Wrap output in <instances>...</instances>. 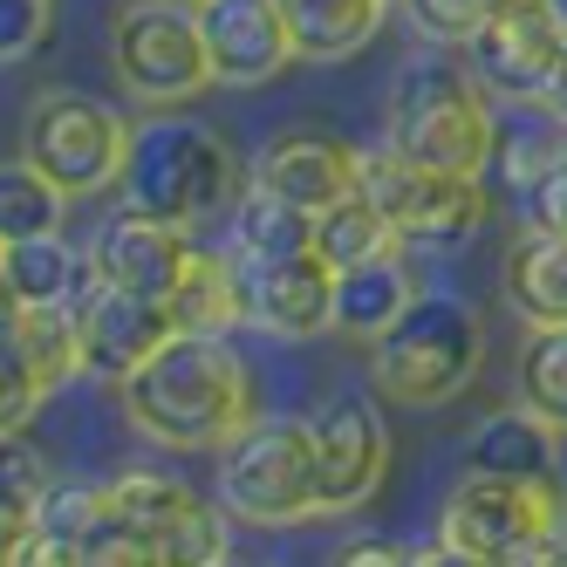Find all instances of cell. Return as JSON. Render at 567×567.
I'll use <instances>...</instances> for the list:
<instances>
[{
	"label": "cell",
	"instance_id": "6da1fadb",
	"mask_svg": "<svg viewBox=\"0 0 567 567\" xmlns=\"http://www.w3.org/2000/svg\"><path fill=\"white\" fill-rule=\"evenodd\" d=\"M124 411L144 437L172 452H219L226 437L254 424V383L247 362L226 349V336H172L137 377L116 383Z\"/></svg>",
	"mask_w": 567,
	"mask_h": 567
},
{
	"label": "cell",
	"instance_id": "7a4b0ae2",
	"mask_svg": "<svg viewBox=\"0 0 567 567\" xmlns=\"http://www.w3.org/2000/svg\"><path fill=\"white\" fill-rule=\"evenodd\" d=\"M383 144L411 165L431 172H465L485 178V165L499 157V124H493V96L485 83L452 62V55H417L396 75L390 110H383Z\"/></svg>",
	"mask_w": 567,
	"mask_h": 567
},
{
	"label": "cell",
	"instance_id": "3957f363",
	"mask_svg": "<svg viewBox=\"0 0 567 567\" xmlns=\"http://www.w3.org/2000/svg\"><path fill=\"white\" fill-rule=\"evenodd\" d=\"M116 206L172 219V226H198V219L239 206V157L198 116H151V124L131 131Z\"/></svg>",
	"mask_w": 567,
	"mask_h": 567
},
{
	"label": "cell",
	"instance_id": "277c9868",
	"mask_svg": "<svg viewBox=\"0 0 567 567\" xmlns=\"http://www.w3.org/2000/svg\"><path fill=\"white\" fill-rule=\"evenodd\" d=\"M478 362H485V321L465 301L417 295L396 315V329L377 336L370 383L396 411H437V403H452L478 377Z\"/></svg>",
	"mask_w": 567,
	"mask_h": 567
},
{
	"label": "cell",
	"instance_id": "5b68a950",
	"mask_svg": "<svg viewBox=\"0 0 567 567\" xmlns=\"http://www.w3.org/2000/svg\"><path fill=\"white\" fill-rule=\"evenodd\" d=\"M219 506L247 526H301L321 513L308 417H254L219 444Z\"/></svg>",
	"mask_w": 567,
	"mask_h": 567
},
{
	"label": "cell",
	"instance_id": "8992f818",
	"mask_svg": "<svg viewBox=\"0 0 567 567\" xmlns=\"http://www.w3.org/2000/svg\"><path fill=\"white\" fill-rule=\"evenodd\" d=\"M362 192L383 206L396 247H411V254H458L478 239L485 213H493L478 178L411 165V157H396L390 144L362 151Z\"/></svg>",
	"mask_w": 567,
	"mask_h": 567
},
{
	"label": "cell",
	"instance_id": "52a82bcc",
	"mask_svg": "<svg viewBox=\"0 0 567 567\" xmlns=\"http://www.w3.org/2000/svg\"><path fill=\"white\" fill-rule=\"evenodd\" d=\"M131 131L110 103L83 96V90H49L34 96L21 116V157H34L69 198L83 192H116L124 178V157H131Z\"/></svg>",
	"mask_w": 567,
	"mask_h": 567
},
{
	"label": "cell",
	"instance_id": "ba28073f",
	"mask_svg": "<svg viewBox=\"0 0 567 567\" xmlns=\"http://www.w3.org/2000/svg\"><path fill=\"white\" fill-rule=\"evenodd\" d=\"M110 62L144 103H185L213 83V55L185 0H131L110 21Z\"/></svg>",
	"mask_w": 567,
	"mask_h": 567
},
{
	"label": "cell",
	"instance_id": "9c48e42d",
	"mask_svg": "<svg viewBox=\"0 0 567 567\" xmlns=\"http://www.w3.org/2000/svg\"><path fill=\"white\" fill-rule=\"evenodd\" d=\"M567 519V493L560 478L554 485H534V478H499V472H465L452 493H444V513H437V540H458L472 554H506L534 534H560Z\"/></svg>",
	"mask_w": 567,
	"mask_h": 567
},
{
	"label": "cell",
	"instance_id": "30bf717a",
	"mask_svg": "<svg viewBox=\"0 0 567 567\" xmlns=\"http://www.w3.org/2000/svg\"><path fill=\"white\" fill-rule=\"evenodd\" d=\"M308 444H315V485L321 513H355L390 472V424L370 396L336 390L308 411Z\"/></svg>",
	"mask_w": 567,
	"mask_h": 567
},
{
	"label": "cell",
	"instance_id": "8fae6325",
	"mask_svg": "<svg viewBox=\"0 0 567 567\" xmlns=\"http://www.w3.org/2000/svg\"><path fill=\"white\" fill-rule=\"evenodd\" d=\"M560 49H567V28L554 21L547 0H513V8H499L485 28L465 34V69L499 103H540L560 69Z\"/></svg>",
	"mask_w": 567,
	"mask_h": 567
},
{
	"label": "cell",
	"instance_id": "7c38bea8",
	"mask_svg": "<svg viewBox=\"0 0 567 567\" xmlns=\"http://www.w3.org/2000/svg\"><path fill=\"white\" fill-rule=\"evenodd\" d=\"M239 308L254 329L280 342H308L321 329H336V267L321 254H288V260H239Z\"/></svg>",
	"mask_w": 567,
	"mask_h": 567
},
{
	"label": "cell",
	"instance_id": "4fadbf2b",
	"mask_svg": "<svg viewBox=\"0 0 567 567\" xmlns=\"http://www.w3.org/2000/svg\"><path fill=\"white\" fill-rule=\"evenodd\" d=\"M198 34L213 55V83L226 90H260L301 55L280 0H198Z\"/></svg>",
	"mask_w": 567,
	"mask_h": 567
},
{
	"label": "cell",
	"instance_id": "5bb4252c",
	"mask_svg": "<svg viewBox=\"0 0 567 567\" xmlns=\"http://www.w3.org/2000/svg\"><path fill=\"white\" fill-rule=\"evenodd\" d=\"M192 254H198L192 226L151 219V213H131V206H116V219H103L96 239H90V260H96L103 288H131V295H157V301H172Z\"/></svg>",
	"mask_w": 567,
	"mask_h": 567
},
{
	"label": "cell",
	"instance_id": "9a60e30c",
	"mask_svg": "<svg viewBox=\"0 0 567 567\" xmlns=\"http://www.w3.org/2000/svg\"><path fill=\"white\" fill-rule=\"evenodd\" d=\"M75 321H83V370L103 377V383L137 377L144 362L178 336L172 301L131 295V288H96L83 308H75Z\"/></svg>",
	"mask_w": 567,
	"mask_h": 567
},
{
	"label": "cell",
	"instance_id": "2e32d148",
	"mask_svg": "<svg viewBox=\"0 0 567 567\" xmlns=\"http://www.w3.org/2000/svg\"><path fill=\"white\" fill-rule=\"evenodd\" d=\"M254 185L301 213H329L336 198L362 192V151L329 131H280L254 157Z\"/></svg>",
	"mask_w": 567,
	"mask_h": 567
},
{
	"label": "cell",
	"instance_id": "e0dca14e",
	"mask_svg": "<svg viewBox=\"0 0 567 567\" xmlns=\"http://www.w3.org/2000/svg\"><path fill=\"white\" fill-rule=\"evenodd\" d=\"M465 472H499V478H534L554 485L560 478V431L540 411H493L478 417L465 437Z\"/></svg>",
	"mask_w": 567,
	"mask_h": 567
},
{
	"label": "cell",
	"instance_id": "ac0fdd59",
	"mask_svg": "<svg viewBox=\"0 0 567 567\" xmlns=\"http://www.w3.org/2000/svg\"><path fill=\"white\" fill-rule=\"evenodd\" d=\"M0 267H8L14 295L28 308H83L103 280H96V260L90 247H69L62 233H34V239H8L0 247Z\"/></svg>",
	"mask_w": 567,
	"mask_h": 567
},
{
	"label": "cell",
	"instance_id": "d6986e66",
	"mask_svg": "<svg viewBox=\"0 0 567 567\" xmlns=\"http://www.w3.org/2000/svg\"><path fill=\"white\" fill-rule=\"evenodd\" d=\"M417 301V280L411 267H403V247L390 254H370V260H355L336 274V329L355 336V342H377L396 329V315Z\"/></svg>",
	"mask_w": 567,
	"mask_h": 567
},
{
	"label": "cell",
	"instance_id": "ffe728a7",
	"mask_svg": "<svg viewBox=\"0 0 567 567\" xmlns=\"http://www.w3.org/2000/svg\"><path fill=\"white\" fill-rule=\"evenodd\" d=\"M506 301L526 315V329H567V233L526 226L506 254Z\"/></svg>",
	"mask_w": 567,
	"mask_h": 567
},
{
	"label": "cell",
	"instance_id": "44dd1931",
	"mask_svg": "<svg viewBox=\"0 0 567 567\" xmlns=\"http://www.w3.org/2000/svg\"><path fill=\"white\" fill-rule=\"evenodd\" d=\"M172 321H178L185 336H226V329L247 321V308H239V267H233V254H219V247H198L192 254L185 280L172 288Z\"/></svg>",
	"mask_w": 567,
	"mask_h": 567
},
{
	"label": "cell",
	"instance_id": "7402d4cb",
	"mask_svg": "<svg viewBox=\"0 0 567 567\" xmlns=\"http://www.w3.org/2000/svg\"><path fill=\"white\" fill-rule=\"evenodd\" d=\"M280 8H288L301 62H342L383 28L390 0H280Z\"/></svg>",
	"mask_w": 567,
	"mask_h": 567
},
{
	"label": "cell",
	"instance_id": "603a6c76",
	"mask_svg": "<svg viewBox=\"0 0 567 567\" xmlns=\"http://www.w3.org/2000/svg\"><path fill=\"white\" fill-rule=\"evenodd\" d=\"M233 254L239 260H288V254H315V213L288 206L260 185L239 192L233 206Z\"/></svg>",
	"mask_w": 567,
	"mask_h": 567
},
{
	"label": "cell",
	"instance_id": "cb8c5ba5",
	"mask_svg": "<svg viewBox=\"0 0 567 567\" xmlns=\"http://www.w3.org/2000/svg\"><path fill=\"white\" fill-rule=\"evenodd\" d=\"M62 213H69V192L34 157H0V239L62 233Z\"/></svg>",
	"mask_w": 567,
	"mask_h": 567
},
{
	"label": "cell",
	"instance_id": "d4e9b609",
	"mask_svg": "<svg viewBox=\"0 0 567 567\" xmlns=\"http://www.w3.org/2000/svg\"><path fill=\"white\" fill-rule=\"evenodd\" d=\"M390 247H396V233H390V219H383V206L370 192H349L329 213H315V254L336 274L355 267V260H370V254H390Z\"/></svg>",
	"mask_w": 567,
	"mask_h": 567
},
{
	"label": "cell",
	"instance_id": "484cf974",
	"mask_svg": "<svg viewBox=\"0 0 567 567\" xmlns=\"http://www.w3.org/2000/svg\"><path fill=\"white\" fill-rule=\"evenodd\" d=\"M192 506H198V493H192L185 478H172V472H124V478H110V513H116V526H131V534L151 540V547Z\"/></svg>",
	"mask_w": 567,
	"mask_h": 567
},
{
	"label": "cell",
	"instance_id": "4316f807",
	"mask_svg": "<svg viewBox=\"0 0 567 567\" xmlns=\"http://www.w3.org/2000/svg\"><path fill=\"white\" fill-rule=\"evenodd\" d=\"M560 165H567V124L554 110L540 116V124H526V131H499V178L519 198H534Z\"/></svg>",
	"mask_w": 567,
	"mask_h": 567
},
{
	"label": "cell",
	"instance_id": "83f0119b",
	"mask_svg": "<svg viewBox=\"0 0 567 567\" xmlns=\"http://www.w3.org/2000/svg\"><path fill=\"white\" fill-rule=\"evenodd\" d=\"M519 403L567 431V329H534L519 349Z\"/></svg>",
	"mask_w": 567,
	"mask_h": 567
},
{
	"label": "cell",
	"instance_id": "f1b7e54d",
	"mask_svg": "<svg viewBox=\"0 0 567 567\" xmlns=\"http://www.w3.org/2000/svg\"><path fill=\"white\" fill-rule=\"evenodd\" d=\"M14 336L34 355V370L49 377V390H62L69 377H90L83 370V321H75V308H28Z\"/></svg>",
	"mask_w": 567,
	"mask_h": 567
},
{
	"label": "cell",
	"instance_id": "f546056e",
	"mask_svg": "<svg viewBox=\"0 0 567 567\" xmlns=\"http://www.w3.org/2000/svg\"><path fill=\"white\" fill-rule=\"evenodd\" d=\"M151 554H157V567H213V560H233V513L198 499L185 519H172L165 534H157Z\"/></svg>",
	"mask_w": 567,
	"mask_h": 567
},
{
	"label": "cell",
	"instance_id": "4dcf8cb0",
	"mask_svg": "<svg viewBox=\"0 0 567 567\" xmlns=\"http://www.w3.org/2000/svg\"><path fill=\"white\" fill-rule=\"evenodd\" d=\"M49 478H55V472H49V458L34 452V444L0 437V534L21 540V526L34 519V506H42Z\"/></svg>",
	"mask_w": 567,
	"mask_h": 567
},
{
	"label": "cell",
	"instance_id": "1f68e13d",
	"mask_svg": "<svg viewBox=\"0 0 567 567\" xmlns=\"http://www.w3.org/2000/svg\"><path fill=\"white\" fill-rule=\"evenodd\" d=\"M110 519V485H83V478H49L42 506H34L28 526H42V534H62V540H96V526Z\"/></svg>",
	"mask_w": 567,
	"mask_h": 567
},
{
	"label": "cell",
	"instance_id": "d6a6232c",
	"mask_svg": "<svg viewBox=\"0 0 567 567\" xmlns=\"http://www.w3.org/2000/svg\"><path fill=\"white\" fill-rule=\"evenodd\" d=\"M42 396H49V377L34 370L21 336H0V437H21L28 417L42 411Z\"/></svg>",
	"mask_w": 567,
	"mask_h": 567
},
{
	"label": "cell",
	"instance_id": "836d02e7",
	"mask_svg": "<svg viewBox=\"0 0 567 567\" xmlns=\"http://www.w3.org/2000/svg\"><path fill=\"white\" fill-rule=\"evenodd\" d=\"M411 8V28L424 34V42H437V49H465V34L472 28H485L499 8H513V0H403Z\"/></svg>",
	"mask_w": 567,
	"mask_h": 567
},
{
	"label": "cell",
	"instance_id": "e575fe53",
	"mask_svg": "<svg viewBox=\"0 0 567 567\" xmlns=\"http://www.w3.org/2000/svg\"><path fill=\"white\" fill-rule=\"evenodd\" d=\"M55 0H0V62H21L42 49Z\"/></svg>",
	"mask_w": 567,
	"mask_h": 567
},
{
	"label": "cell",
	"instance_id": "d590c367",
	"mask_svg": "<svg viewBox=\"0 0 567 567\" xmlns=\"http://www.w3.org/2000/svg\"><path fill=\"white\" fill-rule=\"evenodd\" d=\"M8 567H96V560H90L83 540H62V534H42V526H21Z\"/></svg>",
	"mask_w": 567,
	"mask_h": 567
},
{
	"label": "cell",
	"instance_id": "8d00e7d4",
	"mask_svg": "<svg viewBox=\"0 0 567 567\" xmlns=\"http://www.w3.org/2000/svg\"><path fill=\"white\" fill-rule=\"evenodd\" d=\"M329 567H411V547H396V540H383V534H355V540L336 547Z\"/></svg>",
	"mask_w": 567,
	"mask_h": 567
},
{
	"label": "cell",
	"instance_id": "74e56055",
	"mask_svg": "<svg viewBox=\"0 0 567 567\" xmlns=\"http://www.w3.org/2000/svg\"><path fill=\"white\" fill-rule=\"evenodd\" d=\"M560 560H567L560 534H534V540H519V547L493 554V567H560Z\"/></svg>",
	"mask_w": 567,
	"mask_h": 567
},
{
	"label": "cell",
	"instance_id": "f35d334b",
	"mask_svg": "<svg viewBox=\"0 0 567 567\" xmlns=\"http://www.w3.org/2000/svg\"><path fill=\"white\" fill-rule=\"evenodd\" d=\"M526 206H534V226H554V233H567V165L526 198Z\"/></svg>",
	"mask_w": 567,
	"mask_h": 567
},
{
	"label": "cell",
	"instance_id": "ab89813d",
	"mask_svg": "<svg viewBox=\"0 0 567 567\" xmlns=\"http://www.w3.org/2000/svg\"><path fill=\"white\" fill-rule=\"evenodd\" d=\"M411 567H493V560L472 554V547H458V540H431V547L411 554Z\"/></svg>",
	"mask_w": 567,
	"mask_h": 567
},
{
	"label": "cell",
	"instance_id": "60d3db41",
	"mask_svg": "<svg viewBox=\"0 0 567 567\" xmlns=\"http://www.w3.org/2000/svg\"><path fill=\"white\" fill-rule=\"evenodd\" d=\"M21 315H28V301L14 295V280H8V267H0V336H14V329H21Z\"/></svg>",
	"mask_w": 567,
	"mask_h": 567
},
{
	"label": "cell",
	"instance_id": "b9f144b4",
	"mask_svg": "<svg viewBox=\"0 0 567 567\" xmlns=\"http://www.w3.org/2000/svg\"><path fill=\"white\" fill-rule=\"evenodd\" d=\"M540 110H554L560 124H567V49H560V69H554V83H547V96H540Z\"/></svg>",
	"mask_w": 567,
	"mask_h": 567
},
{
	"label": "cell",
	"instance_id": "7bdbcfd3",
	"mask_svg": "<svg viewBox=\"0 0 567 567\" xmlns=\"http://www.w3.org/2000/svg\"><path fill=\"white\" fill-rule=\"evenodd\" d=\"M547 8H554V21H560V28H567V0H547Z\"/></svg>",
	"mask_w": 567,
	"mask_h": 567
},
{
	"label": "cell",
	"instance_id": "ee69618b",
	"mask_svg": "<svg viewBox=\"0 0 567 567\" xmlns=\"http://www.w3.org/2000/svg\"><path fill=\"white\" fill-rule=\"evenodd\" d=\"M213 567H233V560H213Z\"/></svg>",
	"mask_w": 567,
	"mask_h": 567
},
{
	"label": "cell",
	"instance_id": "f6af8a7d",
	"mask_svg": "<svg viewBox=\"0 0 567 567\" xmlns=\"http://www.w3.org/2000/svg\"><path fill=\"white\" fill-rule=\"evenodd\" d=\"M185 8H198V0H185Z\"/></svg>",
	"mask_w": 567,
	"mask_h": 567
},
{
	"label": "cell",
	"instance_id": "bcb514c9",
	"mask_svg": "<svg viewBox=\"0 0 567 567\" xmlns=\"http://www.w3.org/2000/svg\"><path fill=\"white\" fill-rule=\"evenodd\" d=\"M0 247H8V239H0Z\"/></svg>",
	"mask_w": 567,
	"mask_h": 567
},
{
	"label": "cell",
	"instance_id": "7dc6e473",
	"mask_svg": "<svg viewBox=\"0 0 567 567\" xmlns=\"http://www.w3.org/2000/svg\"><path fill=\"white\" fill-rule=\"evenodd\" d=\"M560 567H567V560H560Z\"/></svg>",
	"mask_w": 567,
	"mask_h": 567
}]
</instances>
